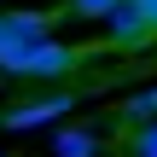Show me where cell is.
<instances>
[{"label":"cell","instance_id":"6da1fadb","mask_svg":"<svg viewBox=\"0 0 157 157\" xmlns=\"http://www.w3.org/2000/svg\"><path fill=\"white\" fill-rule=\"evenodd\" d=\"M87 47H64V41H35V47H12L0 52V76L12 82H64L70 70H82Z\"/></svg>","mask_w":157,"mask_h":157},{"label":"cell","instance_id":"7a4b0ae2","mask_svg":"<svg viewBox=\"0 0 157 157\" xmlns=\"http://www.w3.org/2000/svg\"><path fill=\"white\" fill-rule=\"evenodd\" d=\"M76 105H82L76 87H52V93H41V99H29V105H12V111L0 117V128H6V134H29V128H47V122L70 117Z\"/></svg>","mask_w":157,"mask_h":157},{"label":"cell","instance_id":"3957f363","mask_svg":"<svg viewBox=\"0 0 157 157\" xmlns=\"http://www.w3.org/2000/svg\"><path fill=\"white\" fill-rule=\"evenodd\" d=\"M105 23H111V47H122V52H146V47L157 41V29L146 23V17H140V12H134V6L111 12Z\"/></svg>","mask_w":157,"mask_h":157},{"label":"cell","instance_id":"277c9868","mask_svg":"<svg viewBox=\"0 0 157 157\" xmlns=\"http://www.w3.org/2000/svg\"><path fill=\"white\" fill-rule=\"evenodd\" d=\"M52 157H99V134L70 122V128H58V134H52Z\"/></svg>","mask_w":157,"mask_h":157},{"label":"cell","instance_id":"5b68a950","mask_svg":"<svg viewBox=\"0 0 157 157\" xmlns=\"http://www.w3.org/2000/svg\"><path fill=\"white\" fill-rule=\"evenodd\" d=\"M122 6H128V0H64L58 12H64V17H82V23H105V17L122 12Z\"/></svg>","mask_w":157,"mask_h":157},{"label":"cell","instance_id":"8992f818","mask_svg":"<svg viewBox=\"0 0 157 157\" xmlns=\"http://www.w3.org/2000/svg\"><path fill=\"white\" fill-rule=\"evenodd\" d=\"M122 157H157V122H140L122 134Z\"/></svg>","mask_w":157,"mask_h":157},{"label":"cell","instance_id":"52a82bcc","mask_svg":"<svg viewBox=\"0 0 157 157\" xmlns=\"http://www.w3.org/2000/svg\"><path fill=\"white\" fill-rule=\"evenodd\" d=\"M128 6H134V12H140V17H146V23L157 29V0H128Z\"/></svg>","mask_w":157,"mask_h":157},{"label":"cell","instance_id":"ba28073f","mask_svg":"<svg viewBox=\"0 0 157 157\" xmlns=\"http://www.w3.org/2000/svg\"><path fill=\"white\" fill-rule=\"evenodd\" d=\"M151 111H157V87H151Z\"/></svg>","mask_w":157,"mask_h":157},{"label":"cell","instance_id":"9c48e42d","mask_svg":"<svg viewBox=\"0 0 157 157\" xmlns=\"http://www.w3.org/2000/svg\"><path fill=\"white\" fill-rule=\"evenodd\" d=\"M0 157H6V151H0Z\"/></svg>","mask_w":157,"mask_h":157}]
</instances>
